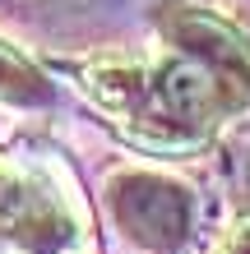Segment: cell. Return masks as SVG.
<instances>
[{
    "mask_svg": "<svg viewBox=\"0 0 250 254\" xmlns=\"http://www.w3.org/2000/svg\"><path fill=\"white\" fill-rule=\"evenodd\" d=\"M116 231L149 254H176L195 231V199L181 181L158 171H121L107 185Z\"/></svg>",
    "mask_w": 250,
    "mask_h": 254,
    "instance_id": "7a4b0ae2",
    "label": "cell"
},
{
    "mask_svg": "<svg viewBox=\"0 0 250 254\" xmlns=\"http://www.w3.org/2000/svg\"><path fill=\"white\" fill-rule=\"evenodd\" d=\"M158 33L181 56L199 61L209 74H218L227 88H237L250 102V37L232 19H223V14H213L204 5L167 0V5H158Z\"/></svg>",
    "mask_w": 250,
    "mask_h": 254,
    "instance_id": "277c9868",
    "label": "cell"
},
{
    "mask_svg": "<svg viewBox=\"0 0 250 254\" xmlns=\"http://www.w3.org/2000/svg\"><path fill=\"white\" fill-rule=\"evenodd\" d=\"M83 93L97 102L135 143L153 153H190L209 143L223 116L246 107L237 88H227L190 56H163L153 65H88Z\"/></svg>",
    "mask_w": 250,
    "mask_h": 254,
    "instance_id": "6da1fadb",
    "label": "cell"
},
{
    "mask_svg": "<svg viewBox=\"0 0 250 254\" xmlns=\"http://www.w3.org/2000/svg\"><path fill=\"white\" fill-rule=\"evenodd\" d=\"M0 245L23 254H70L83 245V227L47 176L0 162Z\"/></svg>",
    "mask_w": 250,
    "mask_h": 254,
    "instance_id": "3957f363",
    "label": "cell"
},
{
    "mask_svg": "<svg viewBox=\"0 0 250 254\" xmlns=\"http://www.w3.org/2000/svg\"><path fill=\"white\" fill-rule=\"evenodd\" d=\"M0 102H14V107H47L51 102V83L42 79V69H33L5 42H0Z\"/></svg>",
    "mask_w": 250,
    "mask_h": 254,
    "instance_id": "5b68a950",
    "label": "cell"
},
{
    "mask_svg": "<svg viewBox=\"0 0 250 254\" xmlns=\"http://www.w3.org/2000/svg\"><path fill=\"white\" fill-rule=\"evenodd\" d=\"M218 254H250V217H246V222H237V227L223 236Z\"/></svg>",
    "mask_w": 250,
    "mask_h": 254,
    "instance_id": "8992f818",
    "label": "cell"
}]
</instances>
